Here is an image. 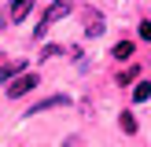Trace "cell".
I'll list each match as a JSON object with an SVG mask.
<instances>
[{
	"label": "cell",
	"mask_w": 151,
	"mask_h": 147,
	"mask_svg": "<svg viewBox=\"0 0 151 147\" xmlns=\"http://www.w3.org/2000/svg\"><path fill=\"white\" fill-rule=\"evenodd\" d=\"M140 37H144V41H151V22H140Z\"/></svg>",
	"instance_id": "cell-13"
},
{
	"label": "cell",
	"mask_w": 151,
	"mask_h": 147,
	"mask_svg": "<svg viewBox=\"0 0 151 147\" xmlns=\"http://www.w3.org/2000/svg\"><path fill=\"white\" fill-rule=\"evenodd\" d=\"M66 103H70V96H66V92H59V96H48V99L33 103V107H29V114H41V110H55V107H66Z\"/></svg>",
	"instance_id": "cell-4"
},
{
	"label": "cell",
	"mask_w": 151,
	"mask_h": 147,
	"mask_svg": "<svg viewBox=\"0 0 151 147\" xmlns=\"http://www.w3.org/2000/svg\"><path fill=\"white\" fill-rule=\"evenodd\" d=\"M111 55H114V59H129V55H133V44H129V41H118L114 48H111Z\"/></svg>",
	"instance_id": "cell-9"
},
{
	"label": "cell",
	"mask_w": 151,
	"mask_h": 147,
	"mask_svg": "<svg viewBox=\"0 0 151 147\" xmlns=\"http://www.w3.org/2000/svg\"><path fill=\"white\" fill-rule=\"evenodd\" d=\"M81 26H85V37H103V29H107V22H103V15L96 11V7H85L81 11Z\"/></svg>",
	"instance_id": "cell-2"
},
{
	"label": "cell",
	"mask_w": 151,
	"mask_h": 147,
	"mask_svg": "<svg viewBox=\"0 0 151 147\" xmlns=\"http://www.w3.org/2000/svg\"><path fill=\"white\" fill-rule=\"evenodd\" d=\"M29 11H33V0H11V7H7V22H22Z\"/></svg>",
	"instance_id": "cell-5"
},
{
	"label": "cell",
	"mask_w": 151,
	"mask_h": 147,
	"mask_svg": "<svg viewBox=\"0 0 151 147\" xmlns=\"http://www.w3.org/2000/svg\"><path fill=\"white\" fill-rule=\"evenodd\" d=\"M26 63H0V81H15V74L22 70Z\"/></svg>",
	"instance_id": "cell-7"
},
{
	"label": "cell",
	"mask_w": 151,
	"mask_h": 147,
	"mask_svg": "<svg viewBox=\"0 0 151 147\" xmlns=\"http://www.w3.org/2000/svg\"><path fill=\"white\" fill-rule=\"evenodd\" d=\"M66 15H70V0H52V7L41 15V22L33 26V41H44V33H48L59 19H66Z\"/></svg>",
	"instance_id": "cell-1"
},
{
	"label": "cell",
	"mask_w": 151,
	"mask_h": 147,
	"mask_svg": "<svg viewBox=\"0 0 151 147\" xmlns=\"http://www.w3.org/2000/svg\"><path fill=\"white\" fill-rule=\"evenodd\" d=\"M137 66H133V70H122V74H118V85H133V81H137Z\"/></svg>",
	"instance_id": "cell-10"
},
{
	"label": "cell",
	"mask_w": 151,
	"mask_h": 147,
	"mask_svg": "<svg viewBox=\"0 0 151 147\" xmlns=\"http://www.w3.org/2000/svg\"><path fill=\"white\" fill-rule=\"evenodd\" d=\"M0 26H4V22H0Z\"/></svg>",
	"instance_id": "cell-14"
},
{
	"label": "cell",
	"mask_w": 151,
	"mask_h": 147,
	"mask_svg": "<svg viewBox=\"0 0 151 147\" xmlns=\"http://www.w3.org/2000/svg\"><path fill=\"white\" fill-rule=\"evenodd\" d=\"M118 125H122L125 136H133V132H137V118H133V110H122V114H118Z\"/></svg>",
	"instance_id": "cell-6"
},
{
	"label": "cell",
	"mask_w": 151,
	"mask_h": 147,
	"mask_svg": "<svg viewBox=\"0 0 151 147\" xmlns=\"http://www.w3.org/2000/svg\"><path fill=\"white\" fill-rule=\"evenodd\" d=\"M147 99H151V81H140L133 88V103H147Z\"/></svg>",
	"instance_id": "cell-8"
},
{
	"label": "cell",
	"mask_w": 151,
	"mask_h": 147,
	"mask_svg": "<svg viewBox=\"0 0 151 147\" xmlns=\"http://www.w3.org/2000/svg\"><path fill=\"white\" fill-rule=\"evenodd\" d=\"M37 74H19L15 81H7V99H22V96L29 92V88H37Z\"/></svg>",
	"instance_id": "cell-3"
},
{
	"label": "cell",
	"mask_w": 151,
	"mask_h": 147,
	"mask_svg": "<svg viewBox=\"0 0 151 147\" xmlns=\"http://www.w3.org/2000/svg\"><path fill=\"white\" fill-rule=\"evenodd\" d=\"M63 55V44H48V48H41V59H55Z\"/></svg>",
	"instance_id": "cell-11"
},
{
	"label": "cell",
	"mask_w": 151,
	"mask_h": 147,
	"mask_svg": "<svg viewBox=\"0 0 151 147\" xmlns=\"http://www.w3.org/2000/svg\"><path fill=\"white\" fill-rule=\"evenodd\" d=\"M63 147H81V136H78V132H70V136L63 140Z\"/></svg>",
	"instance_id": "cell-12"
}]
</instances>
